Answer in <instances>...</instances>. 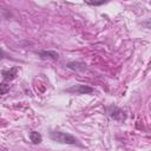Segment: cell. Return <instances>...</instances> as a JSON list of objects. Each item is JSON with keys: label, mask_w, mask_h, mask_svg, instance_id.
<instances>
[{"label": "cell", "mask_w": 151, "mask_h": 151, "mask_svg": "<svg viewBox=\"0 0 151 151\" xmlns=\"http://www.w3.org/2000/svg\"><path fill=\"white\" fill-rule=\"evenodd\" d=\"M66 66L73 71H85L86 70V65L84 63H80V61H70Z\"/></svg>", "instance_id": "obj_5"}, {"label": "cell", "mask_w": 151, "mask_h": 151, "mask_svg": "<svg viewBox=\"0 0 151 151\" xmlns=\"http://www.w3.org/2000/svg\"><path fill=\"white\" fill-rule=\"evenodd\" d=\"M5 57V52H4V50L0 47V59H2Z\"/></svg>", "instance_id": "obj_10"}, {"label": "cell", "mask_w": 151, "mask_h": 151, "mask_svg": "<svg viewBox=\"0 0 151 151\" xmlns=\"http://www.w3.org/2000/svg\"><path fill=\"white\" fill-rule=\"evenodd\" d=\"M87 5H91V6H99V5H104L105 2L104 1H100V2H90V1H86Z\"/></svg>", "instance_id": "obj_9"}, {"label": "cell", "mask_w": 151, "mask_h": 151, "mask_svg": "<svg viewBox=\"0 0 151 151\" xmlns=\"http://www.w3.org/2000/svg\"><path fill=\"white\" fill-rule=\"evenodd\" d=\"M1 73H2V77H4L5 80H13L17 77L18 68L17 67H12L9 70H4Z\"/></svg>", "instance_id": "obj_4"}, {"label": "cell", "mask_w": 151, "mask_h": 151, "mask_svg": "<svg viewBox=\"0 0 151 151\" xmlns=\"http://www.w3.org/2000/svg\"><path fill=\"white\" fill-rule=\"evenodd\" d=\"M65 91L68 93H76V94H88L93 92V88L87 85H74L70 88H66Z\"/></svg>", "instance_id": "obj_2"}, {"label": "cell", "mask_w": 151, "mask_h": 151, "mask_svg": "<svg viewBox=\"0 0 151 151\" xmlns=\"http://www.w3.org/2000/svg\"><path fill=\"white\" fill-rule=\"evenodd\" d=\"M8 91H9V85L1 83L0 84V94H6Z\"/></svg>", "instance_id": "obj_8"}, {"label": "cell", "mask_w": 151, "mask_h": 151, "mask_svg": "<svg viewBox=\"0 0 151 151\" xmlns=\"http://www.w3.org/2000/svg\"><path fill=\"white\" fill-rule=\"evenodd\" d=\"M39 54H40L41 58H51V59H54V60L59 58V54L55 51H40Z\"/></svg>", "instance_id": "obj_6"}, {"label": "cell", "mask_w": 151, "mask_h": 151, "mask_svg": "<svg viewBox=\"0 0 151 151\" xmlns=\"http://www.w3.org/2000/svg\"><path fill=\"white\" fill-rule=\"evenodd\" d=\"M109 110H110L109 111L110 117L113 118L114 120H124L125 119V114H124V112L120 109H118L116 106H111Z\"/></svg>", "instance_id": "obj_3"}, {"label": "cell", "mask_w": 151, "mask_h": 151, "mask_svg": "<svg viewBox=\"0 0 151 151\" xmlns=\"http://www.w3.org/2000/svg\"><path fill=\"white\" fill-rule=\"evenodd\" d=\"M50 138L57 143H61V144H70V145H77L79 144L78 139L72 136L71 133H66V132H61V131H51L50 132Z\"/></svg>", "instance_id": "obj_1"}, {"label": "cell", "mask_w": 151, "mask_h": 151, "mask_svg": "<svg viewBox=\"0 0 151 151\" xmlns=\"http://www.w3.org/2000/svg\"><path fill=\"white\" fill-rule=\"evenodd\" d=\"M29 139H31V142L33 144H39V143H41L42 137H41V134L39 132L32 131V132H29Z\"/></svg>", "instance_id": "obj_7"}]
</instances>
